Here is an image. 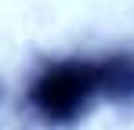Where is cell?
Masks as SVG:
<instances>
[{
  "mask_svg": "<svg viewBox=\"0 0 134 130\" xmlns=\"http://www.w3.org/2000/svg\"><path fill=\"white\" fill-rule=\"evenodd\" d=\"M94 65H98L102 105L134 108V47H109L94 54Z\"/></svg>",
  "mask_w": 134,
  "mask_h": 130,
  "instance_id": "obj_2",
  "label": "cell"
},
{
  "mask_svg": "<svg viewBox=\"0 0 134 130\" xmlns=\"http://www.w3.org/2000/svg\"><path fill=\"white\" fill-rule=\"evenodd\" d=\"M0 94H4V87H0Z\"/></svg>",
  "mask_w": 134,
  "mask_h": 130,
  "instance_id": "obj_3",
  "label": "cell"
},
{
  "mask_svg": "<svg viewBox=\"0 0 134 130\" xmlns=\"http://www.w3.org/2000/svg\"><path fill=\"white\" fill-rule=\"evenodd\" d=\"M25 116L44 130H72L102 105L94 54H54L33 65L22 87Z\"/></svg>",
  "mask_w": 134,
  "mask_h": 130,
  "instance_id": "obj_1",
  "label": "cell"
}]
</instances>
